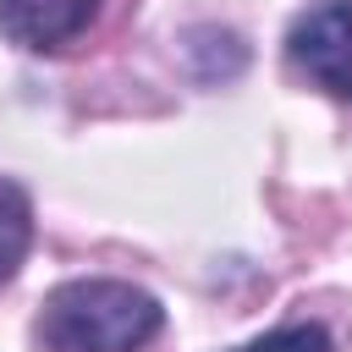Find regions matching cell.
Segmentation results:
<instances>
[{
    "label": "cell",
    "mask_w": 352,
    "mask_h": 352,
    "mask_svg": "<svg viewBox=\"0 0 352 352\" xmlns=\"http://www.w3.org/2000/svg\"><path fill=\"white\" fill-rule=\"evenodd\" d=\"M165 324V308L154 292L132 280H66L44 297L38 341L50 352H143Z\"/></svg>",
    "instance_id": "cell-1"
},
{
    "label": "cell",
    "mask_w": 352,
    "mask_h": 352,
    "mask_svg": "<svg viewBox=\"0 0 352 352\" xmlns=\"http://www.w3.org/2000/svg\"><path fill=\"white\" fill-rule=\"evenodd\" d=\"M286 55L314 88L352 104V0H324L302 11L286 33Z\"/></svg>",
    "instance_id": "cell-2"
},
{
    "label": "cell",
    "mask_w": 352,
    "mask_h": 352,
    "mask_svg": "<svg viewBox=\"0 0 352 352\" xmlns=\"http://www.w3.org/2000/svg\"><path fill=\"white\" fill-rule=\"evenodd\" d=\"M94 16H99V0H0V33L33 55L66 50Z\"/></svg>",
    "instance_id": "cell-3"
},
{
    "label": "cell",
    "mask_w": 352,
    "mask_h": 352,
    "mask_svg": "<svg viewBox=\"0 0 352 352\" xmlns=\"http://www.w3.org/2000/svg\"><path fill=\"white\" fill-rule=\"evenodd\" d=\"M28 248H33V204L11 176H0V286L22 270Z\"/></svg>",
    "instance_id": "cell-4"
},
{
    "label": "cell",
    "mask_w": 352,
    "mask_h": 352,
    "mask_svg": "<svg viewBox=\"0 0 352 352\" xmlns=\"http://www.w3.org/2000/svg\"><path fill=\"white\" fill-rule=\"evenodd\" d=\"M231 352H336V346L319 324H280V330H270L248 346H231Z\"/></svg>",
    "instance_id": "cell-5"
}]
</instances>
